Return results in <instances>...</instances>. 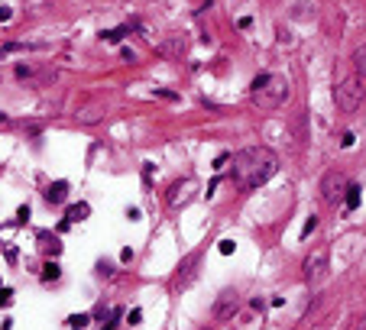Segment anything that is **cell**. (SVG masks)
Returning <instances> with one entry per match:
<instances>
[{
    "instance_id": "cell-18",
    "label": "cell",
    "mask_w": 366,
    "mask_h": 330,
    "mask_svg": "<svg viewBox=\"0 0 366 330\" xmlns=\"http://www.w3.org/2000/svg\"><path fill=\"white\" fill-rule=\"evenodd\" d=\"M88 320H91V318H88V314H75V318L68 320V324H72V327H75V330H85V327H88Z\"/></svg>"
},
{
    "instance_id": "cell-4",
    "label": "cell",
    "mask_w": 366,
    "mask_h": 330,
    "mask_svg": "<svg viewBox=\"0 0 366 330\" xmlns=\"http://www.w3.org/2000/svg\"><path fill=\"white\" fill-rule=\"evenodd\" d=\"M327 262H331V253H327V246H318V249H312V253L305 256V282H312V285H318L324 276H327Z\"/></svg>"
},
{
    "instance_id": "cell-9",
    "label": "cell",
    "mask_w": 366,
    "mask_h": 330,
    "mask_svg": "<svg viewBox=\"0 0 366 330\" xmlns=\"http://www.w3.org/2000/svg\"><path fill=\"white\" fill-rule=\"evenodd\" d=\"M75 120H78V123H85V127L97 123V120H104V104H85L75 114Z\"/></svg>"
},
{
    "instance_id": "cell-24",
    "label": "cell",
    "mask_w": 366,
    "mask_h": 330,
    "mask_svg": "<svg viewBox=\"0 0 366 330\" xmlns=\"http://www.w3.org/2000/svg\"><path fill=\"white\" fill-rule=\"evenodd\" d=\"M227 159H230V156H227V152H224V156H217V162H214V169H224V165H227Z\"/></svg>"
},
{
    "instance_id": "cell-17",
    "label": "cell",
    "mask_w": 366,
    "mask_h": 330,
    "mask_svg": "<svg viewBox=\"0 0 366 330\" xmlns=\"http://www.w3.org/2000/svg\"><path fill=\"white\" fill-rule=\"evenodd\" d=\"M314 230H318V217H308V220H305V227H302V240H308Z\"/></svg>"
},
{
    "instance_id": "cell-19",
    "label": "cell",
    "mask_w": 366,
    "mask_h": 330,
    "mask_svg": "<svg viewBox=\"0 0 366 330\" xmlns=\"http://www.w3.org/2000/svg\"><path fill=\"white\" fill-rule=\"evenodd\" d=\"M127 320H130V324H140V320H143V311H140V308H133V311L127 314Z\"/></svg>"
},
{
    "instance_id": "cell-23",
    "label": "cell",
    "mask_w": 366,
    "mask_h": 330,
    "mask_svg": "<svg viewBox=\"0 0 366 330\" xmlns=\"http://www.w3.org/2000/svg\"><path fill=\"white\" fill-rule=\"evenodd\" d=\"M10 17H13V10H10V7H0V23H7Z\"/></svg>"
},
{
    "instance_id": "cell-16",
    "label": "cell",
    "mask_w": 366,
    "mask_h": 330,
    "mask_svg": "<svg viewBox=\"0 0 366 330\" xmlns=\"http://www.w3.org/2000/svg\"><path fill=\"white\" fill-rule=\"evenodd\" d=\"M101 36H104L108 43H120V39L127 36V26H120V30H110V32H101Z\"/></svg>"
},
{
    "instance_id": "cell-26",
    "label": "cell",
    "mask_w": 366,
    "mask_h": 330,
    "mask_svg": "<svg viewBox=\"0 0 366 330\" xmlns=\"http://www.w3.org/2000/svg\"><path fill=\"white\" fill-rule=\"evenodd\" d=\"M356 330H366V318H363V324H360V327H356Z\"/></svg>"
},
{
    "instance_id": "cell-8",
    "label": "cell",
    "mask_w": 366,
    "mask_h": 330,
    "mask_svg": "<svg viewBox=\"0 0 366 330\" xmlns=\"http://www.w3.org/2000/svg\"><path fill=\"white\" fill-rule=\"evenodd\" d=\"M185 49H188V43H185V36H172V39H165V43H159V55H165V59H175V62H182Z\"/></svg>"
},
{
    "instance_id": "cell-20",
    "label": "cell",
    "mask_w": 366,
    "mask_h": 330,
    "mask_svg": "<svg viewBox=\"0 0 366 330\" xmlns=\"http://www.w3.org/2000/svg\"><path fill=\"white\" fill-rule=\"evenodd\" d=\"M30 75H32L30 65H17V78H30Z\"/></svg>"
},
{
    "instance_id": "cell-7",
    "label": "cell",
    "mask_w": 366,
    "mask_h": 330,
    "mask_svg": "<svg viewBox=\"0 0 366 330\" xmlns=\"http://www.w3.org/2000/svg\"><path fill=\"white\" fill-rule=\"evenodd\" d=\"M194 198V181L192 178H185V181H175L172 185V192H169V204L172 207H185V204Z\"/></svg>"
},
{
    "instance_id": "cell-15",
    "label": "cell",
    "mask_w": 366,
    "mask_h": 330,
    "mask_svg": "<svg viewBox=\"0 0 366 330\" xmlns=\"http://www.w3.org/2000/svg\"><path fill=\"white\" fill-rule=\"evenodd\" d=\"M59 276H62V272H59L55 262H45V266H43V282H55Z\"/></svg>"
},
{
    "instance_id": "cell-10",
    "label": "cell",
    "mask_w": 366,
    "mask_h": 330,
    "mask_svg": "<svg viewBox=\"0 0 366 330\" xmlns=\"http://www.w3.org/2000/svg\"><path fill=\"white\" fill-rule=\"evenodd\" d=\"M68 198V181H52L49 188H45V201L49 204H62Z\"/></svg>"
},
{
    "instance_id": "cell-25",
    "label": "cell",
    "mask_w": 366,
    "mask_h": 330,
    "mask_svg": "<svg viewBox=\"0 0 366 330\" xmlns=\"http://www.w3.org/2000/svg\"><path fill=\"white\" fill-rule=\"evenodd\" d=\"M26 217H30V207H20V211H17V220H20V224H23Z\"/></svg>"
},
{
    "instance_id": "cell-22",
    "label": "cell",
    "mask_w": 366,
    "mask_h": 330,
    "mask_svg": "<svg viewBox=\"0 0 366 330\" xmlns=\"http://www.w3.org/2000/svg\"><path fill=\"white\" fill-rule=\"evenodd\" d=\"M13 301V291L10 288H3V291H0V305H10Z\"/></svg>"
},
{
    "instance_id": "cell-21",
    "label": "cell",
    "mask_w": 366,
    "mask_h": 330,
    "mask_svg": "<svg viewBox=\"0 0 366 330\" xmlns=\"http://www.w3.org/2000/svg\"><path fill=\"white\" fill-rule=\"evenodd\" d=\"M217 249H221L224 256H230V253H234V243H230V240H221V246H217Z\"/></svg>"
},
{
    "instance_id": "cell-2",
    "label": "cell",
    "mask_w": 366,
    "mask_h": 330,
    "mask_svg": "<svg viewBox=\"0 0 366 330\" xmlns=\"http://www.w3.org/2000/svg\"><path fill=\"white\" fill-rule=\"evenodd\" d=\"M250 101H253L259 110H279V107L289 101V81L282 75H259L256 81H253Z\"/></svg>"
},
{
    "instance_id": "cell-3",
    "label": "cell",
    "mask_w": 366,
    "mask_h": 330,
    "mask_svg": "<svg viewBox=\"0 0 366 330\" xmlns=\"http://www.w3.org/2000/svg\"><path fill=\"white\" fill-rule=\"evenodd\" d=\"M363 101H366L363 85H360L356 78H344V81L334 87V104L340 114H356V110L363 107Z\"/></svg>"
},
{
    "instance_id": "cell-1",
    "label": "cell",
    "mask_w": 366,
    "mask_h": 330,
    "mask_svg": "<svg viewBox=\"0 0 366 330\" xmlns=\"http://www.w3.org/2000/svg\"><path fill=\"white\" fill-rule=\"evenodd\" d=\"M279 172V156L266 146H247L234 156V181L243 192H253L259 185H266Z\"/></svg>"
},
{
    "instance_id": "cell-12",
    "label": "cell",
    "mask_w": 366,
    "mask_h": 330,
    "mask_svg": "<svg viewBox=\"0 0 366 330\" xmlns=\"http://www.w3.org/2000/svg\"><path fill=\"white\" fill-rule=\"evenodd\" d=\"M88 214H91L88 204H75V207H68V217H65V220H68V224H75V220H85Z\"/></svg>"
},
{
    "instance_id": "cell-5",
    "label": "cell",
    "mask_w": 366,
    "mask_h": 330,
    "mask_svg": "<svg viewBox=\"0 0 366 330\" xmlns=\"http://www.w3.org/2000/svg\"><path fill=\"white\" fill-rule=\"evenodd\" d=\"M344 192H347V178L340 175V172H327L321 178V198L327 204H337L340 198H344Z\"/></svg>"
},
{
    "instance_id": "cell-14",
    "label": "cell",
    "mask_w": 366,
    "mask_h": 330,
    "mask_svg": "<svg viewBox=\"0 0 366 330\" xmlns=\"http://www.w3.org/2000/svg\"><path fill=\"white\" fill-rule=\"evenodd\" d=\"M39 240H43V246H45V249H49V253H52V256H59V253H62V243H59L55 236H52V240H49V234H39Z\"/></svg>"
},
{
    "instance_id": "cell-6",
    "label": "cell",
    "mask_w": 366,
    "mask_h": 330,
    "mask_svg": "<svg viewBox=\"0 0 366 330\" xmlns=\"http://www.w3.org/2000/svg\"><path fill=\"white\" fill-rule=\"evenodd\" d=\"M240 308V295L234 291V288H227V291H221L214 301V318L217 320H227V318H234Z\"/></svg>"
},
{
    "instance_id": "cell-11",
    "label": "cell",
    "mask_w": 366,
    "mask_h": 330,
    "mask_svg": "<svg viewBox=\"0 0 366 330\" xmlns=\"http://www.w3.org/2000/svg\"><path fill=\"white\" fill-rule=\"evenodd\" d=\"M344 204H347V211H356V207H360V188H356V185H347Z\"/></svg>"
},
{
    "instance_id": "cell-27",
    "label": "cell",
    "mask_w": 366,
    "mask_h": 330,
    "mask_svg": "<svg viewBox=\"0 0 366 330\" xmlns=\"http://www.w3.org/2000/svg\"><path fill=\"white\" fill-rule=\"evenodd\" d=\"M3 120H7V117H3V114H0V123H3Z\"/></svg>"
},
{
    "instance_id": "cell-13",
    "label": "cell",
    "mask_w": 366,
    "mask_h": 330,
    "mask_svg": "<svg viewBox=\"0 0 366 330\" xmlns=\"http://www.w3.org/2000/svg\"><path fill=\"white\" fill-rule=\"evenodd\" d=\"M354 65H356V72H360V78L366 81V45L354 52Z\"/></svg>"
}]
</instances>
